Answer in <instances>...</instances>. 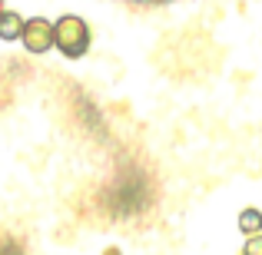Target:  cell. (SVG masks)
Listing matches in <instances>:
<instances>
[{
  "instance_id": "1",
  "label": "cell",
  "mask_w": 262,
  "mask_h": 255,
  "mask_svg": "<svg viewBox=\"0 0 262 255\" xmlns=\"http://www.w3.org/2000/svg\"><path fill=\"white\" fill-rule=\"evenodd\" d=\"M53 37H57V50L63 53V57L77 60V57H83L86 47H90V27L77 13H63V17L53 24Z\"/></svg>"
},
{
  "instance_id": "2",
  "label": "cell",
  "mask_w": 262,
  "mask_h": 255,
  "mask_svg": "<svg viewBox=\"0 0 262 255\" xmlns=\"http://www.w3.org/2000/svg\"><path fill=\"white\" fill-rule=\"evenodd\" d=\"M24 47L27 53H47L57 47V37H53V24L43 17H30L27 20V30H24Z\"/></svg>"
},
{
  "instance_id": "3",
  "label": "cell",
  "mask_w": 262,
  "mask_h": 255,
  "mask_svg": "<svg viewBox=\"0 0 262 255\" xmlns=\"http://www.w3.org/2000/svg\"><path fill=\"white\" fill-rule=\"evenodd\" d=\"M27 20L17 10H4L0 13V40H24Z\"/></svg>"
},
{
  "instance_id": "4",
  "label": "cell",
  "mask_w": 262,
  "mask_h": 255,
  "mask_svg": "<svg viewBox=\"0 0 262 255\" xmlns=\"http://www.w3.org/2000/svg\"><path fill=\"white\" fill-rule=\"evenodd\" d=\"M239 232H243L246 239L262 236V212L259 209H243L239 212Z\"/></svg>"
},
{
  "instance_id": "5",
  "label": "cell",
  "mask_w": 262,
  "mask_h": 255,
  "mask_svg": "<svg viewBox=\"0 0 262 255\" xmlns=\"http://www.w3.org/2000/svg\"><path fill=\"white\" fill-rule=\"evenodd\" d=\"M243 255H262V236H252V239H246V245H243Z\"/></svg>"
},
{
  "instance_id": "6",
  "label": "cell",
  "mask_w": 262,
  "mask_h": 255,
  "mask_svg": "<svg viewBox=\"0 0 262 255\" xmlns=\"http://www.w3.org/2000/svg\"><path fill=\"white\" fill-rule=\"evenodd\" d=\"M0 13H4V0H0Z\"/></svg>"
}]
</instances>
